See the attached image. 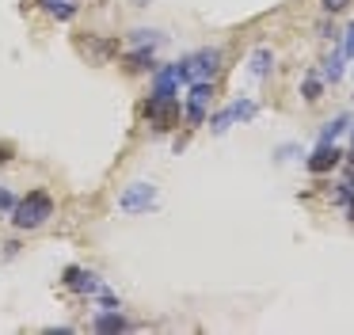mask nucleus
<instances>
[{
    "mask_svg": "<svg viewBox=\"0 0 354 335\" xmlns=\"http://www.w3.org/2000/svg\"><path fill=\"white\" fill-rule=\"evenodd\" d=\"M54 217V198L46 190H31L27 198H19L16 210H12V225L16 228H42Z\"/></svg>",
    "mask_w": 354,
    "mask_h": 335,
    "instance_id": "f257e3e1",
    "label": "nucleus"
},
{
    "mask_svg": "<svg viewBox=\"0 0 354 335\" xmlns=\"http://www.w3.org/2000/svg\"><path fill=\"white\" fill-rule=\"evenodd\" d=\"M183 84H194V80H214L217 69H221V50H194L187 53L183 61H176Z\"/></svg>",
    "mask_w": 354,
    "mask_h": 335,
    "instance_id": "f03ea898",
    "label": "nucleus"
},
{
    "mask_svg": "<svg viewBox=\"0 0 354 335\" xmlns=\"http://www.w3.org/2000/svg\"><path fill=\"white\" fill-rule=\"evenodd\" d=\"M149 206H156V187L153 183H130L118 198V210L122 213H145Z\"/></svg>",
    "mask_w": 354,
    "mask_h": 335,
    "instance_id": "7ed1b4c3",
    "label": "nucleus"
},
{
    "mask_svg": "<svg viewBox=\"0 0 354 335\" xmlns=\"http://www.w3.org/2000/svg\"><path fill=\"white\" fill-rule=\"evenodd\" d=\"M145 111V118L153 122L156 129H168L171 122L179 118V99H171V96H149V103L141 107Z\"/></svg>",
    "mask_w": 354,
    "mask_h": 335,
    "instance_id": "20e7f679",
    "label": "nucleus"
},
{
    "mask_svg": "<svg viewBox=\"0 0 354 335\" xmlns=\"http://www.w3.org/2000/svg\"><path fill=\"white\" fill-rule=\"evenodd\" d=\"M65 289H73V293H80V297H95V293H103V282H100V274H92V271H84V266H65Z\"/></svg>",
    "mask_w": 354,
    "mask_h": 335,
    "instance_id": "39448f33",
    "label": "nucleus"
},
{
    "mask_svg": "<svg viewBox=\"0 0 354 335\" xmlns=\"http://www.w3.org/2000/svg\"><path fill=\"white\" fill-rule=\"evenodd\" d=\"M179 84H183V76H179V69H176V65H164V69H156L153 96H171V99H179Z\"/></svg>",
    "mask_w": 354,
    "mask_h": 335,
    "instance_id": "423d86ee",
    "label": "nucleus"
},
{
    "mask_svg": "<svg viewBox=\"0 0 354 335\" xmlns=\"http://www.w3.org/2000/svg\"><path fill=\"white\" fill-rule=\"evenodd\" d=\"M343 160V152L335 149V145H316V152L308 156V172H316V175H324V172H331V168Z\"/></svg>",
    "mask_w": 354,
    "mask_h": 335,
    "instance_id": "0eeeda50",
    "label": "nucleus"
},
{
    "mask_svg": "<svg viewBox=\"0 0 354 335\" xmlns=\"http://www.w3.org/2000/svg\"><path fill=\"white\" fill-rule=\"evenodd\" d=\"M126 69H130V73H156L153 46H138L133 53H126Z\"/></svg>",
    "mask_w": 354,
    "mask_h": 335,
    "instance_id": "6e6552de",
    "label": "nucleus"
},
{
    "mask_svg": "<svg viewBox=\"0 0 354 335\" xmlns=\"http://www.w3.org/2000/svg\"><path fill=\"white\" fill-rule=\"evenodd\" d=\"M39 4H42V12L54 15L57 23H69L73 15H77V0H39Z\"/></svg>",
    "mask_w": 354,
    "mask_h": 335,
    "instance_id": "1a4fd4ad",
    "label": "nucleus"
},
{
    "mask_svg": "<svg viewBox=\"0 0 354 335\" xmlns=\"http://www.w3.org/2000/svg\"><path fill=\"white\" fill-rule=\"evenodd\" d=\"M92 327H95V332H126L130 324L122 320V312H118V309H107V312H100V316H95Z\"/></svg>",
    "mask_w": 354,
    "mask_h": 335,
    "instance_id": "9d476101",
    "label": "nucleus"
},
{
    "mask_svg": "<svg viewBox=\"0 0 354 335\" xmlns=\"http://www.w3.org/2000/svg\"><path fill=\"white\" fill-rule=\"evenodd\" d=\"M346 126H351V114H335L331 122H324V129H320V145H331Z\"/></svg>",
    "mask_w": 354,
    "mask_h": 335,
    "instance_id": "9b49d317",
    "label": "nucleus"
},
{
    "mask_svg": "<svg viewBox=\"0 0 354 335\" xmlns=\"http://www.w3.org/2000/svg\"><path fill=\"white\" fill-rule=\"evenodd\" d=\"M209 99H214V80H194V84H191V99H187V103L209 107Z\"/></svg>",
    "mask_w": 354,
    "mask_h": 335,
    "instance_id": "f8f14e48",
    "label": "nucleus"
},
{
    "mask_svg": "<svg viewBox=\"0 0 354 335\" xmlns=\"http://www.w3.org/2000/svg\"><path fill=\"white\" fill-rule=\"evenodd\" d=\"M270 65H274L270 50H267V46H259V50L252 53V76H267V73H270Z\"/></svg>",
    "mask_w": 354,
    "mask_h": 335,
    "instance_id": "ddd939ff",
    "label": "nucleus"
},
{
    "mask_svg": "<svg viewBox=\"0 0 354 335\" xmlns=\"http://www.w3.org/2000/svg\"><path fill=\"white\" fill-rule=\"evenodd\" d=\"M229 111H232V118H236V122H252V118H255V111H259V107H255L252 99H236V103H232Z\"/></svg>",
    "mask_w": 354,
    "mask_h": 335,
    "instance_id": "4468645a",
    "label": "nucleus"
},
{
    "mask_svg": "<svg viewBox=\"0 0 354 335\" xmlns=\"http://www.w3.org/2000/svg\"><path fill=\"white\" fill-rule=\"evenodd\" d=\"M320 91H324V80H320V76H305V84H301V96H305L308 103H316V99H320Z\"/></svg>",
    "mask_w": 354,
    "mask_h": 335,
    "instance_id": "2eb2a0df",
    "label": "nucleus"
},
{
    "mask_svg": "<svg viewBox=\"0 0 354 335\" xmlns=\"http://www.w3.org/2000/svg\"><path fill=\"white\" fill-rule=\"evenodd\" d=\"M339 76H343V61H339V57H328V61H324V69H320V80L335 84Z\"/></svg>",
    "mask_w": 354,
    "mask_h": 335,
    "instance_id": "dca6fc26",
    "label": "nucleus"
},
{
    "mask_svg": "<svg viewBox=\"0 0 354 335\" xmlns=\"http://www.w3.org/2000/svg\"><path fill=\"white\" fill-rule=\"evenodd\" d=\"M232 122H236V118H232V111L225 107V111H217L214 118H209V129H214V134H225V129H229Z\"/></svg>",
    "mask_w": 354,
    "mask_h": 335,
    "instance_id": "f3484780",
    "label": "nucleus"
},
{
    "mask_svg": "<svg viewBox=\"0 0 354 335\" xmlns=\"http://www.w3.org/2000/svg\"><path fill=\"white\" fill-rule=\"evenodd\" d=\"M183 118H187V126H202V122H206V107L187 103V107H183Z\"/></svg>",
    "mask_w": 354,
    "mask_h": 335,
    "instance_id": "a211bd4d",
    "label": "nucleus"
},
{
    "mask_svg": "<svg viewBox=\"0 0 354 335\" xmlns=\"http://www.w3.org/2000/svg\"><path fill=\"white\" fill-rule=\"evenodd\" d=\"M133 42H138V46H156V42H160V35L141 27V30H133Z\"/></svg>",
    "mask_w": 354,
    "mask_h": 335,
    "instance_id": "6ab92c4d",
    "label": "nucleus"
},
{
    "mask_svg": "<svg viewBox=\"0 0 354 335\" xmlns=\"http://www.w3.org/2000/svg\"><path fill=\"white\" fill-rule=\"evenodd\" d=\"M12 210H16V198H12L8 187H0V217H4V213L12 217Z\"/></svg>",
    "mask_w": 354,
    "mask_h": 335,
    "instance_id": "aec40b11",
    "label": "nucleus"
},
{
    "mask_svg": "<svg viewBox=\"0 0 354 335\" xmlns=\"http://www.w3.org/2000/svg\"><path fill=\"white\" fill-rule=\"evenodd\" d=\"M343 57H354V23L346 27V38H343Z\"/></svg>",
    "mask_w": 354,
    "mask_h": 335,
    "instance_id": "412c9836",
    "label": "nucleus"
},
{
    "mask_svg": "<svg viewBox=\"0 0 354 335\" xmlns=\"http://www.w3.org/2000/svg\"><path fill=\"white\" fill-rule=\"evenodd\" d=\"M320 4H324V12H343L351 0H320Z\"/></svg>",
    "mask_w": 354,
    "mask_h": 335,
    "instance_id": "4be33fe9",
    "label": "nucleus"
},
{
    "mask_svg": "<svg viewBox=\"0 0 354 335\" xmlns=\"http://www.w3.org/2000/svg\"><path fill=\"white\" fill-rule=\"evenodd\" d=\"M343 206H346V217H351V221H354V194H351V198H346V202H343Z\"/></svg>",
    "mask_w": 354,
    "mask_h": 335,
    "instance_id": "5701e85b",
    "label": "nucleus"
},
{
    "mask_svg": "<svg viewBox=\"0 0 354 335\" xmlns=\"http://www.w3.org/2000/svg\"><path fill=\"white\" fill-rule=\"evenodd\" d=\"M351 145H354V126H351Z\"/></svg>",
    "mask_w": 354,
    "mask_h": 335,
    "instance_id": "b1692460",
    "label": "nucleus"
}]
</instances>
